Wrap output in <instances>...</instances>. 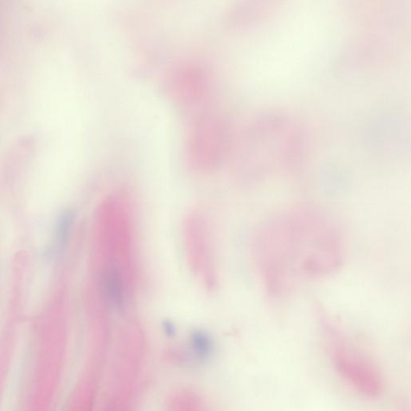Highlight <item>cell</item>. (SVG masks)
Instances as JSON below:
<instances>
[{
  "instance_id": "6da1fadb",
  "label": "cell",
  "mask_w": 411,
  "mask_h": 411,
  "mask_svg": "<svg viewBox=\"0 0 411 411\" xmlns=\"http://www.w3.org/2000/svg\"><path fill=\"white\" fill-rule=\"evenodd\" d=\"M253 248L260 279L273 299H283L301 283L335 273L345 253L339 226L308 206L269 219L256 234Z\"/></svg>"
},
{
  "instance_id": "7a4b0ae2",
  "label": "cell",
  "mask_w": 411,
  "mask_h": 411,
  "mask_svg": "<svg viewBox=\"0 0 411 411\" xmlns=\"http://www.w3.org/2000/svg\"><path fill=\"white\" fill-rule=\"evenodd\" d=\"M128 203L117 196L103 202L99 219L97 286L113 310L131 306L137 287L135 226Z\"/></svg>"
},
{
  "instance_id": "3957f363",
  "label": "cell",
  "mask_w": 411,
  "mask_h": 411,
  "mask_svg": "<svg viewBox=\"0 0 411 411\" xmlns=\"http://www.w3.org/2000/svg\"><path fill=\"white\" fill-rule=\"evenodd\" d=\"M318 319L336 370L351 388L369 399L382 393V382L378 369L354 346L348 337L321 307Z\"/></svg>"
},
{
  "instance_id": "277c9868",
  "label": "cell",
  "mask_w": 411,
  "mask_h": 411,
  "mask_svg": "<svg viewBox=\"0 0 411 411\" xmlns=\"http://www.w3.org/2000/svg\"><path fill=\"white\" fill-rule=\"evenodd\" d=\"M184 244L194 274L208 288L215 287L218 273L213 231L204 212H191L185 221Z\"/></svg>"
},
{
  "instance_id": "5b68a950",
  "label": "cell",
  "mask_w": 411,
  "mask_h": 411,
  "mask_svg": "<svg viewBox=\"0 0 411 411\" xmlns=\"http://www.w3.org/2000/svg\"><path fill=\"white\" fill-rule=\"evenodd\" d=\"M188 347L191 358L199 363L207 362L214 354V340L204 330H197L191 333Z\"/></svg>"
},
{
  "instance_id": "8992f818",
  "label": "cell",
  "mask_w": 411,
  "mask_h": 411,
  "mask_svg": "<svg viewBox=\"0 0 411 411\" xmlns=\"http://www.w3.org/2000/svg\"><path fill=\"white\" fill-rule=\"evenodd\" d=\"M73 218L74 214L71 210H65L61 212L57 218L55 230V248L58 252L62 251L66 245Z\"/></svg>"
}]
</instances>
